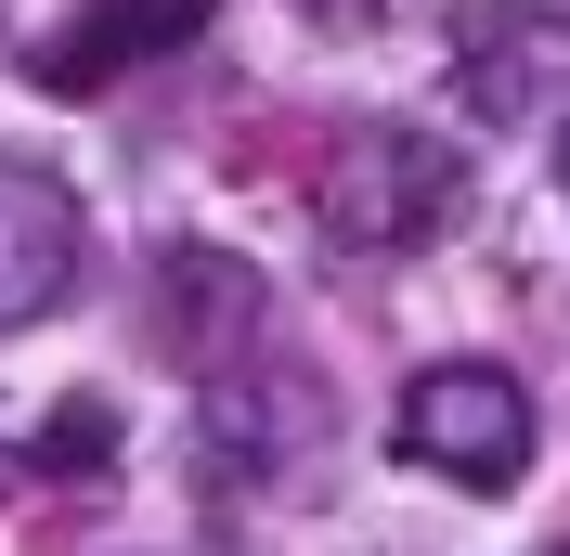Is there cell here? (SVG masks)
<instances>
[{"label": "cell", "instance_id": "cell-1", "mask_svg": "<svg viewBox=\"0 0 570 556\" xmlns=\"http://www.w3.org/2000/svg\"><path fill=\"white\" fill-rule=\"evenodd\" d=\"M454 208H466V156L428 142V130H351L312 169V220L351 259H402V246H428Z\"/></svg>", "mask_w": 570, "mask_h": 556}, {"label": "cell", "instance_id": "cell-2", "mask_svg": "<svg viewBox=\"0 0 570 556\" xmlns=\"http://www.w3.org/2000/svg\"><path fill=\"white\" fill-rule=\"evenodd\" d=\"M402 453L454 492H519L532 479V388L505 363H428L402 388Z\"/></svg>", "mask_w": 570, "mask_h": 556}, {"label": "cell", "instance_id": "cell-3", "mask_svg": "<svg viewBox=\"0 0 570 556\" xmlns=\"http://www.w3.org/2000/svg\"><path fill=\"white\" fill-rule=\"evenodd\" d=\"M78 259H91L78 195L27 156H0V324H52L78 298Z\"/></svg>", "mask_w": 570, "mask_h": 556}, {"label": "cell", "instance_id": "cell-4", "mask_svg": "<svg viewBox=\"0 0 570 556\" xmlns=\"http://www.w3.org/2000/svg\"><path fill=\"white\" fill-rule=\"evenodd\" d=\"M220 0H78V27L39 52V78L52 91H91V78H130L156 66V52H181V39H208Z\"/></svg>", "mask_w": 570, "mask_h": 556}, {"label": "cell", "instance_id": "cell-5", "mask_svg": "<svg viewBox=\"0 0 570 556\" xmlns=\"http://www.w3.org/2000/svg\"><path fill=\"white\" fill-rule=\"evenodd\" d=\"M91 466H117V415L105 401H66L39 427V479H91Z\"/></svg>", "mask_w": 570, "mask_h": 556}, {"label": "cell", "instance_id": "cell-6", "mask_svg": "<svg viewBox=\"0 0 570 556\" xmlns=\"http://www.w3.org/2000/svg\"><path fill=\"white\" fill-rule=\"evenodd\" d=\"M558 181H570V142H558Z\"/></svg>", "mask_w": 570, "mask_h": 556}, {"label": "cell", "instance_id": "cell-7", "mask_svg": "<svg viewBox=\"0 0 570 556\" xmlns=\"http://www.w3.org/2000/svg\"><path fill=\"white\" fill-rule=\"evenodd\" d=\"M558 556H570V544H558Z\"/></svg>", "mask_w": 570, "mask_h": 556}]
</instances>
